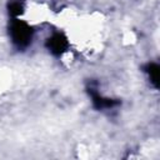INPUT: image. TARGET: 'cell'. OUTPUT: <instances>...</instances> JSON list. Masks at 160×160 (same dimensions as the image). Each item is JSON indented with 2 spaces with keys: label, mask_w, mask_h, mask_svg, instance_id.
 I'll return each mask as SVG.
<instances>
[{
  "label": "cell",
  "mask_w": 160,
  "mask_h": 160,
  "mask_svg": "<svg viewBox=\"0 0 160 160\" xmlns=\"http://www.w3.org/2000/svg\"><path fill=\"white\" fill-rule=\"evenodd\" d=\"M32 29L22 20H12L10 24V36L12 42L19 48H26L32 40Z\"/></svg>",
  "instance_id": "6da1fadb"
},
{
  "label": "cell",
  "mask_w": 160,
  "mask_h": 160,
  "mask_svg": "<svg viewBox=\"0 0 160 160\" xmlns=\"http://www.w3.org/2000/svg\"><path fill=\"white\" fill-rule=\"evenodd\" d=\"M68 39L65 38L64 34H60V32H56L54 35H51L48 41H46V46L49 49V51L56 56L61 55L64 51H66L68 49Z\"/></svg>",
  "instance_id": "7a4b0ae2"
},
{
  "label": "cell",
  "mask_w": 160,
  "mask_h": 160,
  "mask_svg": "<svg viewBox=\"0 0 160 160\" xmlns=\"http://www.w3.org/2000/svg\"><path fill=\"white\" fill-rule=\"evenodd\" d=\"M90 94H91V98H92V102H94L95 108H98V109H108V108H112L114 105L118 104V101H115V100L101 96L99 92L94 91L92 88H90Z\"/></svg>",
  "instance_id": "3957f363"
},
{
  "label": "cell",
  "mask_w": 160,
  "mask_h": 160,
  "mask_svg": "<svg viewBox=\"0 0 160 160\" xmlns=\"http://www.w3.org/2000/svg\"><path fill=\"white\" fill-rule=\"evenodd\" d=\"M146 72L150 78V81L155 88L159 86V65L155 62H150L146 65Z\"/></svg>",
  "instance_id": "277c9868"
},
{
  "label": "cell",
  "mask_w": 160,
  "mask_h": 160,
  "mask_svg": "<svg viewBox=\"0 0 160 160\" xmlns=\"http://www.w3.org/2000/svg\"><path fill=\"white\" fill-rule=\"evenodd\" d=\"M24 11V5L20 0H11L9 2V14L14 18H18Z\"/></svg>",
  "instance_id": "5b68a950"
}]
</instances>
